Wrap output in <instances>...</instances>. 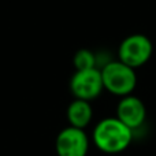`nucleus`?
<instances>
[{"instance_id": "nucleus-3", "label": "nucleus", "mask_w": 156, "mask_h": 156, "mask_svg": "<svg viewBox=\"0 0 156 156\" xmlns=\"http://www.w3.org/2000/svg\"><path fill=\"white\" fill-rule=\"evenodd\" d=\"M154 54V44L148 36L134 33L121 41L118 47V60L137 70L149 62Z\"/></svg>"}, {"instance_id": "nucleus-2", "label": "nucleus", "mask_w": 156, "mask_h": 156, "mask_svg": "<svg viewBox=\"0 0 156 156\" xmlns=\"http://www.w3.org/2000/svg\"><path fill=\"white\" fill-rule=\"evenodd\" d=\"M100 71L103 85L107 92L118 97L133 94L137 86V74L134 69L116 59L105 63L103 67H100Z\"/></svg>"}, {"instance_id": "nucleus-6", "label": "nucleus", "mask_w": 156, "mask_h": 156, "mask_svg": "<svg viewBox=\"0 0 156 156\" xmlns=\"http://www.w3.org/2000/svg\"><path fill=\"white\" fill-rule=\"evenodd\" d=\"M116 118L134 132L147 119V108L140 97L134 94L121 97L116 105Z\"/></svg>"}, {"instance_id": "nucleus-8", "label": "nucleus", "mask_w": 156, "mask_h": 156, "mask_svg": "<svg viewBox=\"0 0 156 156\" xmlns=\"http://www.w3.org/2000/svg\"><path fill=\"white\" fill-rule=\"evenodd\" d=\"M76 70H89L97 67V55L90 49L82 48L76 52L73 58Z\"/></svg>"}, {"instance_id": "nucleus-4", "label": "nucleus", "mask_w": 156, "mask_h": 156, "mask_svg": "<svg viewBox=\"0 0 156 156\" xmlns=\"http://www.w3.org/2000/svg\"><path fill=\"white\" fill-rule=\"evenodd\" d=\"M70 90L74 99L86 100V101L97 99L104 90L100 69L76 70L70 80Z\"/></svg>"}, {"instance_id": "nucleus-5", "label": "nucleus", "mask_w": 156, "mask_h": 156, "mask_svg": "<svg viewBox=\"0 0 156 156\" xmlns=\"http://www.w3.org/2000/svg\"><path fill=\"white\" fill-rule=\"evenodd\" d=\"M89 145L90 140L85 130L73 126L62 129L55 140V151L58 156H86Z\"/></svg>"}, {"instance_id": "nucleus-7", "label": "nucleus", "mask_w": 156, "mask_h": 156, "mask_svg": "<svg viewBox=\"0 0 156 156\" xmlns=\"http://www.w3.org/2000/svg\"><path fill=\"white\" fill-rule=\"evenodd\" d=\"M66 116H67L69 126L85 130L92 122V118H93V108L90 105V101L74 99L69 104Z\"/></svg>"}, {"instance_id": "nucleus-1", "label": "nucleus", "mask_w": 156, "mask_h": 156, "mask_svg": "<svg viewBox=\"0 0 156 156\" xmlns=\"http://www.w3.org/2000/svg\"><path fill=\"white\" fill-rule=\"evenodd\" d=\"M92 141L99 151L115 155L126 151L133 141V130L116 116H108L97 122L92 132Z\"/></svg>"}]
</instances>
